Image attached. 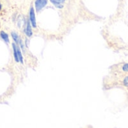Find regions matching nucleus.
I'll use <instances>...</instances> for the list:
<instances>
[{"instance_id": "nucleus-10", "label": "nucleus", "mask_w": 128, "mask_h": 128, "mask_svg": "<svg viewBox=\"0 0 128 128\" xmlns=\"http://www.w3.org/2000/svg\"><path fill=\"white\" fill-rule=\"evenodd\" d=\"M123 83H124V86L128 87V76L124 78V81H123Z\"/></svg>"}, {"instance_id": "nucleus-9", "label": "nucleus", "mask_w": 128, "mask_h": 128, "mask_svg": "<svg viewBox=\"0 0 128 128\" xmlns=\"http://www.w3.org/2000/svg\"><path fill=\"white\" fill-rule=\"evenodd\" d=\"M122 70L125 72H128V63L127 64H124L123 66H122Z\"/></svg>"}, {"instance_id": "nucleus-4", "label": "nucleus", "mask_w": 128, "mask_h": 128, "mask_svg": "<svg viewBox=\"0 0 128 128\" xmlns=\"http://www.w3.org/2000/svg\"><path fill=\"white\" fill-rule=\"evenodd\" d=\"M25 33L28 37H31L32 35V27L30 25V21H28L26 23V28L25 29Z\"/></svg>"}, {"instance_id": "nucleus-11", "label": "nucleus", "mask_w": 128, "mask_h": 128, "mask_svg": "<svg viewBox=\"0 0 128 128\" xmlns=\"http://www.w3.org/2000/svg\"><path fill=\"white\" fill-rule=\"evenodd\" d=\"M1 8H2V5H1V3H0V10H1Z\"/></svg>"}, {"instance_id": "nucleus-5", "label": "nucleus", "mask_w": 128, "mask_h": 128, "mask_svg": "<svg viewBox=\"0 0 128 128\" xmlns=\"http://www.w3.org/2000/svg\"><path fill=\"white\" fill-rule=\"evenodd\" d=\"M0 37L4 41L6 42L7 44L9 43V38H8V35L6 32H4V31H1L0 32Z\"/></svg>"}, {"instance_id": "nucleus-1", "label": "nucleus", "mask_w": 128, "mask_h": 128, "mask_svg": "<svg viewBox=\"0 0 128 128\" xmlns=\"http://www.w3.org/2000/svg\"><path fill=\"white\" fill-rule=\"evenodd\" d=\"M29 21L32 26V27L36 28L37 27V23H36V18H35V13H34V9L33 7H31L30 10H29Z\"/></svg>"}, {"instance_id": "nucleus-3", "label": "nucleus", "mask_w": 128, "mask_h": 128, "mask_svg": "<svg viewBox=\"0 0 128 128\" xmlns=\"http://www.w3.org/2000/svg\"><path fill=\"white\" fill-rule=\"evenodd\" d=\"M12 47H13V51H14V59L16 62H19L20 60H19V58H18V53H17V47H18V45H16L15 43H13L12 44Z\"/></svg>"}, {"instance_id": "nucleus-2", "label": "nucleus", "mask_w": 128, "mask_h": 128, "mask_svg": "<svg viewBox=\"0 0 128 128\" xmlns=\"http://www.w3.org/2000/svg\"><path fill=\"white\" fill-rule=\"evenodd\" d=\"M47 4V0H35L34 6L37 11H40Z\"/></svg>"}, {"instance_id": "nucleus-6", "label": "nucleus", "mask_w": 128, "mask_h": 128, "mask_svg": "<svg viewBox=\"0 0 128 128\" xmlns=\"http://www.w3.org/2000/svg\"><path fill=\"white\" fill-rule=\"evenodd\" d=\"M11 36H12V38H13V40H14L15 44H19L20 42L21 41V40L20 39V37H19L18 34H16L15 32H11Z\"/></svg>"}, {"instance_id": "nucleus-7", "label": "nucleus", "mask_w": 128, "mask_h": 128, "mask_svg": "<svg viewBox=\"0 0 128 128\" xmlns=\"http://www.w3.org/2000/svg\"><path fill=\"white\" fill-rule=\"evenodd\" d=\"M50 2L55 4L56 6H57L58 8H62V4L65 2V0H50Z\"/></svg>"}, {"instance_id": "nucleus-8", "label": "nucleus", "mask_w": 128, "mask_h": 128, "mask_svg": "<svg viewBox=\"0 0 128 128\" xmlns=\"http://www.w3.org/2000/svg\"><path fill=\"white\" fill-rule=\"evenodd\" d=\"M17 53H18V58H19V60L20 62L22 64L23 63V58H22V52L20 51V46H18L17 47Z\"/></svg>"}]
</instances>
